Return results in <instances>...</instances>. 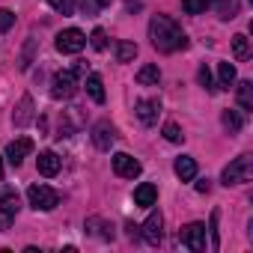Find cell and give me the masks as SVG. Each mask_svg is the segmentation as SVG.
<instances>
[{
  "instance_id": "cell-7",
  "label": "cell",
  "mask_w": 253,
  "mask_h": 253,
  "mask_svg": "<svg viewBox=\"0 0 253 253\" xmlns=\"http://www.w3.org/2000/svg\"><path fill=\"white\" fill-rule=\"evenodd\" d=\"M18 209H21V203H18V194H15V191L0 194V229H9V226H12Z\"/></svg>"
},
{
  "instance_id": "cell-19",
  "label": "cell",
  "mask_w": 253,
  "mask_h": 253,
  "mask_svg": "<svg viewBox=\"0 0 253 253\" xmlns=\"http://www.w3.org/2000/svg\"><path fill=\"white\" fill-rule=\"evenodd\" d=\"M235 84V66L232 63H220L217 66V86L220 89H229Z\"/></svg>"
},
{
  "instance_id": "cell-13",
  "label": "cell",
  "mask_w": 253,
  "mask_h": 253,
  "mask_svg": "<svg viewBox=\"0 0 253 253\" xmlns=\"http://www.w3.org/2000/svg\"><path fill=\"white\" fill-rule=\"evenodd\" d=\"M60 158H57V152H51V149H45V152H39V158H36V167H39V173L42 176H57L60 173Z\"/></svg>"
},
{
  "instance_id": "cell-9",
  "label": "cell",
  "mask_w": 253,
  "mask_h": 253,
  "mask_svg": "<svg viewBox=\"0 0 253 253\" xmlns=\"http://www.w3.org/2000/svg\"><path fill=\"white\" fill-rule=\"evenodd\" d=\"M134 113H137L140 125H146V128H152V125L158 122V113H161V101H158V98H143V101H137Z\"/></svg>"
},
{
  "instance_id": "cell-22",
  "label": "cell",
  "mask_w": 253,
  "mask_h": 253,
  "mask_svg": "<svg viewBox=\"0 0 253 253\" xmlns=\"http://www.w3.org/2000/svg\"><path fill=\"white\" fill-rule=\"evenodd\" d=\"M134 57H137L134 42H116V63H131Z\"/></svg>"
},
{
  "instance_id": "cell-11",
  "label": "cell",
  "mask_w": 253,
  "mask_h": 253,
  "mask_svg": "<svg viewBox=\"0 0 253 253\" xmlns=\"http://www.w3.org/2000/svg\"><path fill=\"white\" fill-rule=\"evenodd\" d=\"M113 140H116L113 125H110V122H95V128H92V143H95V149H101V152H110Z\"/></svg>"
},
{
  "instance_id": "cell-28",
  "label": "cell",
  "mask_w": 253,
  "mask_h": 253,
  "mask_svg": "<svg viewBox=\"0 0 253 253\" xmlns=\"http://www.w3.org/2000/svg\"><path fill=\"white\" fill-rule=\"evenodd\" d=\"M89 45H92L95 51H104V48H107V39H104V30H101V27H95V30H92Z\"/></svg>"
},
{
  "instance_id": "cell-26",
  "label": "cell",
  "mask_w": 253,
  "mask_h": 253,
  "mask_svg": "<svg viewBox=\"0 0 253 253\" xmlns=\"http://www.w3.org/2000/svg\"><path fill=\"white\" fill-rule=\"evenodd\" d=\"M211 6V0H182V9L188 12V15H200V12H206Z\"/></svg>"
},
{
  "instance_id": "cell-23",
  "label": "cell",
  "mask_w": 253,
  "mask_h": 253,
  "mask_svg": "<svg viewBox=\"0 0 253 253\" xmlns=\"http://www.w3.org/2000/svg\"><path fill=\"white\" fill-rule=\"evenodd\" d=\"M232 54H235V60H247L250 57V39L244 33L232 36Z\"/></svg>"
},
{
  "instance_id": "cell-27",
  "label": "cell",
  "mask_w": 253,
  "mask_h": 253,
  "mask_svg": "<svg viewBox=\"0 0 253 253\" xmlns=\"http://www.w3.org/2000/svg\"><path fill=\"white\" fill-rule=\"evenodd\" d=\"M164 137H167L170 143H182V140H185V134H182V128H179L176 122H167V125H164Z\"/></svg>"
},
{
  "instance_id": "cell-12",
  "label": "cell",
  "mask_w": 253,
  "mask_h": 253,
  "mask_svg": "<svg viewBox=\"0 0 253 253\" xmlns=\"http://www.w3.org/2000/svg\"><path fill=\"white\" fill-rule=\"evenodd\" d=\"M140 229H143V238H146V244H158V241L164 238V217H161V211H152Z\"/></svg>"
},
{
  "instance_id": "cell-36",
  "label": "cell",
  "mask_w": 253,
  "mask_h": 253,
  "mask_svg": "<svg viewBox=\"0 0 253 253\" xmlns=\"http://www.w3.org/2000/svg\"><path fill=\"white\" fill-rule=\"evenodd\" d=\"M134 3H137V0H128V9H134Z\"/></svg>"
},
{
  "instance_id": "cell-33",
  "label": "cell",
  "mask_w": 253,
  "mask_h": 253,
  "mask_svg": "<svg viewBox=\"0 0 253 253\" xmlns=\"http://www.w3.org/2000/svg\"><path fill=\"white\" fill-rule=\"evenodd\" d=\"M217 9H220V18H235V15H232V12H235V0H220Z\"/></svg>"
},
{
  "instance_id": "cell-18",
  "label": "cell",
  "mask_w": 253,
  "mask_h": 253,
  "mask_svg": "<svg viewBox=\"0 0 253 253\" xmlns=\"http://www.w3.org/2000/svg\"><path fill=\"white\" fill-rule=\"evenodd\" d=\"M158 81H161V69H158V66H152V63H149V66H143V69L137 72V84H140V86H155Z\"/></svg>"
},
{
  "instance_id": "cell-32",
  "label": "cell",
  "mask_w": 253,
  "mask_h": 253,
  "mask_svg": "<svg viewBox=\"0 0 253 253\" xmlns=\"http://www.w3.org/2000/svg\"><path fill=\"white\" fill-rule=\"evenodd\" d=\"M51 9H57L60 15H72V0H48Z\"/></svg>"
},
{
  "instance_id": "cell-8",
  "label": "cell",
  "mask_w": 253,
  "mask_h": 253,
  "mask_svg": "<svg viewBox=\"0 0 253 253\" xmlns=\"http://www.w3.org/2000/svg\"><path fill=\"white\" fill-rule=\"evenodd\" d=\"M140 170H143L140 161L131 158L128 152H116V155H113V173H116V176H122V179H137Z\"/></svg>"
},
{
  "instance_id": "cell-1",
  "label": "cell",
  "mask_w": 253,
  "mask_h": 253,
  "mask_svg": "<svg viewBox=\"0 0 253 253\" xmlns=\"http://www.w3.org/2000/svg\"><path fill=\"white\" fill-rule=\"evenodd\" d=\"M149 39H152V48H158L161 54H173V51L188 48V36L182 33V27L170 15H155L149 21Z\"/></svg>"
},
{
  "instance_id": "cell-17",
  "label": "cell",
  "mask_w": 253,
  "mask_h": 253,
  "mask_svg": "<svg viewBox=\"0 0 253 253\" xmlns=\"http://www.w3.org/2000/svg\"><path fill=\"white\" fill-rule=\"evenodd\" d=\"M220 122H223V128H226L229 134H238V131H241V125H244V116H241L238 110H223Z\"/></svg>"
},
{
  "instance_id": "cell-3",
  "label": "cell",
  "mask_w": 253,
  "mask_h": 253,
  "mask_svg": "<svg viewBox=\"0 0 253 253\" xmlns=\"http://www.w3.org/2000/svg\"><path fill=\"white\" fill-rule=\"evenodd\" d=\"M75 92H78V72H72V69L57 72L54 81H51V98L66 101V98H72Z\"/></svg>"
},
{
  "instance_id": "cell-35",
  "label": "cell",
  "mask_w": 253,
  "mask_h": 253,
  "mask_svg": "<svg viewBox=\"0 0 253 253\" xmlns=\"http://www.w3.org/2000/svg\"><path fill=\"white\" fill-rule=\"evenodd\" d=\"M0 182H3V158H0Z\"/></svg>"
},
{
  "instance_id": "cell-4",
  "label": "cell",
  "mask_w": 253,
  "mask_h": 253,
  "mask_svg": "<svg viewBox=\"0 0 253 253\" xmlns=\"http://www.w3.org/2000/svg\"><path fill=\"white\" fill-rule=\"evenodd\" d=\"M250 179V158L247 155H238L235 161H229L226 167H223V173H220V182L229 188V185H241V182H247Z\"/></svg>"
},
{
  "instance_id": "cell-14",
  "label": "cell",
  "mask_w": 253,
  "mask_h": 253,
  "mask_svg": "<svg viewBox=\"0 0 253 253\" xmlns=\"http://www.w3.org/2000/svg\"><path fill=\"white\" fill-rule=\"evenodd\" d=\"M30 119H33V98H30V95H21L18 110H12V122L18 125V128H24Z\"/></svg>"
},
{
  "instance_id": "cell-31",
  "label": "cell",
  "mask_w": 253,
  "mask_h": 253,
  "mask_svg": "<svg viewBox=\"0 0 253 253\" xmlns=\"http://www.w3.org/2000/svg\"><path fill=\"white\" fill-rule=\"evenodd\" d=\"M209 229H211V247H214V250H220V232H217V211H211V223H209Z\"/></svg>"
},
{
  "instance_id": "cell-24",
  "label": "cell",
  "mask_w": 253,
  "mask_h": 253,
  "mask_svg": "<svg viewBox=\"0 0 253 253\" xmlns=\"http://www.w3.org/2000/svg\"><path fill=\"white\" fill-rule=\"evenodd\" d=\"M86 229H89V232H98V235L107 238V241L113 238V226H110L107 220H101V217H89V220H86Z\"/></svg>"
},
{
  "instance_id": "cell-30",
  "label": "cell",
  "mask_w": 253,
  "mask_h": 253,
  "mask_svg": "<svg viewBox=\"0 0 253 253\" xmlns=\"http://www.w3.org/2000/svg\"><path fill=\"white\" fill-rule=\"evenodd\" d=\"M15 24V12L12 9H0V33H6Z\"/></svg>"
},
{
  "instance_id": "cell-2",
  "label": "cell",
  "mask_w": 253,
  "mask_h": 253,
  "mask_svg": "<svg viewBox=\"0 0 253 253\" xmlns=\"http://www.w3.org/2000/svg\"><path fill=\"white\" fill-rule=\"evenodd\" d=\"M27 200H30V206L36 211H51V209L60 206V194L54 188H48V185H30L27 188Z\"/></svg>"
},
{
  "instance_id": "cell-16",
  "label": "cell",
  "mask_w": 253,
  "mask_h": 253,
  "mask_svg": "<svg viewBox=\"0 0 253 253\" xmlns=\"http://www.w3.org/2000/svg\"><path fill=\"white\" fill-rule=\"evenodd\" d=\"M155 200H158V188L155 185H140L137 191H134V203L137 206H143V209H149V206H155Z\"/></svg>"
},
{
  "instance_id": "cell-21",
  "label": "cell",
  "mask_w": 253,
  "mask_h": 253,
  "mask_svg": "<svg viewBox=\"0 0 253 253\" xmlns=\"http://www.w3.org/2000/svg\"><path fill=\"white\" fill-rule=\"evenodd\" d=\"M238 104H241V110H253V81L238 84Z\"/></svg>"
},
{
  "instance_id": "cell-6",
  "label": "cell",
  "mask_w": 253,
  "mask_h": 253,
  "mask_svg": "<svg viewBox=\"0 0 253 253\" xmlns=\"http://www.w3.org/2000/svg\"><path fill=\"white\" fill-rule=\"evenodd\" d=\"M179 241H182L188 250L203 253V250H206V223H188V226H182Z\"/></svg>"
},
{
  "instance_id": "cell-5",
  "label": "cell",
  "mask_w": 253,
  "mask_h": 253,
  "mask_svg": "<svg viewBox=\"0 0 253 253\" xmlns=\"http://www.w3.org/2000/svg\"><path fill=\"white\" fill-rule=\"evenodd\" d=\"M84 45H86V36L78 27H69V30L57 33V51L60 54H81Z\"/></svg>"
},
{
  "instance_id": "cell-34",
  "label": "cell",
  "mask_w": 253,
  "mask_h": 253,
  "mask_svg": "<svg viewBox=\"0 0 253 253\" xmlns=\"http://www.w3.org/2000/svg\"><path fill=\"white\" fill-rule=\"evenodd\" d=\"M197 191L206 194V191H209V179H200V182H197Z\"/></svg>"
},
{
  "instance_id": "cell-15",
  "label": "cell",
  "mask_w": 253,
  "mask_h": 253,
  "mask_svg": "<svg viewBox=\"0 0 253 253\" xmlns=\"http://www.w3.org/2000/svg\"><path fill=\"white\" fill-rule=\"evenodd\" d=\"M173 170H176V176H179L182 182H191V179L197 176V161H194L191 155H179L176 164H173Z\"/></svg>"
},
{
  "instance_id": "cell-25",
  "label": "cell",
  "mask_w": 253,
  "mask_h": 253,
  "mask_svg": "<svg viewBox=\"0 0 253 253\" xmlns=\"http://www.w3.org/2000/svg\"><path fill=\"white\" fill-rule=\"evenodd\" d=\"M104 3H107V0H78V9H81V15H86V18H95Z\"/></svg>"
},
{
  "instance_id": "cell-20",
  "label": "cell",
  "mask_w": 253,
  "mask_h": 253,
  "mask_svg": "<svg viewBox=\"0 0 253 253\" xmlns=\"http://www.w3.org/2000/svg\"><path fill=\"white\" fill-rule=\"evenodd\" d=\"M86 92L95 104H104V86H101V78L98 75H89L86 78Z\"/></svg>"
},
{
  "instance_id": "cell-10",
  "label": "cell",
  "mask_w": 253,
  "mask_h": 253,
  "mask_svg": "<svg viewBox=\"0 0 253 253\" xmlns=\"http://www.w3.org/2000/svg\"><path fill=\"white\" fill-rule=\"evenodd\" d=\"M30 152H33V140H30V137H18V140H12V143L6 146V161H9L12 167H21Z\"/></svg>"
},
{
  "instance_id": "cell-29",
  "label": "cell",
  "mask_w": 253,
  "mask_h": 253,
  "mask_svg": "<svg viewBox=\"0 0 253 253\" xmlns=\"http://www.w3.org/2000/svg\"><path fill=\"white\" fill-rule=\"evenodd\" d=\"M197 78H200V86H206V89H217V86H214V81H211V72H209V66H206V63L200 66Z\"/></svg>"
}]
</instances>
